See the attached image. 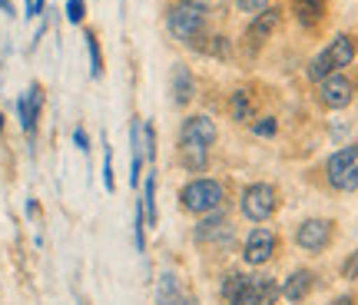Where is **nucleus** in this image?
<instances>
[{
  "instance_id": "1",
  "label": "nucleus",
  "mask_w": 358,
  "mask_h": 305,
  "mask_svg": "<svg viewBox=\"0 0 358 305\" xmlns=\"http://www.w3.org/2000/svg\"><path fill=\"white\" fill-rule=\"evenodd\" d=\"M206 17L209 7L203 0H176L166 13V27L179 43L196 47V40H206Z\"/></svg>"
},
{
  "instance_id": "2",
  "label": "nucleus",
  "mask_w": 358,
  "mask_h": 305,
  "mask_svg": "<svg viewBox=\"0 0 358 305\" xmlns=\"http://www.w3.org/2000/svg\"><path fill=\"white\" fill-rule=\"evenodd\" d=\"M226 186L213 176H192L182 190H179V206L192 213V216H209L226 206Z\"/></svg>"
},
{
  "instance_id": "3",
  "label": "nucleus",
  "mask_w": 358,
  "mask_h": 305,
  "mask_svg": "<svg viewBox=\"0 0 358 305\" xmlns=\"http://www.w3.org/2000/svg\"><path fill=\"white\" fill-rule=\"evenodd\" d=\"M355 53H358V43L352 34H335L332 43L312 57V64H308V80L319 83V80H325L329 73H338L342 66H348L355 60Z\"/></svg>"
},
{
  "instance_id": "4",
  "label": "nucleus",
  "mask_w": 358,
  "mask_h": 305,
  "mask_svg": "<svg viewBox=\"0 0 358 305\" xmlns=\"http://www.w3.org/2000/svg\"><path fill=\"white\" fill-rule=\"evenodd\" d=\"M325 179L329 186L338 192H355L358 190V143H348L342 150H335L325 163Z\"/></svg>"
},
{
  "instance_id": "5",
  "label": "nucleus",
  "mask_w": 358,
  "mask_h": 305,
  "mask_svg": "<svg viewBox=\"0 0 358 305\" xmlns=\"http://www.w3.org/2000/svg\"><path fill=\"white\" fill-rule=\"evenodd\" d=\"M239 209L249 222H266V219L275 216L279 209V190L272 183H249L243 190V199H239Z\"/></svg>"
},
{
  "instance_id": "6",
  "label": "nucleus",
  "mask_w": 358,
  "mask_h": 305,
  "mask_svg": "<svg viewBox=\"0 0 358 305\" xmlns=\"http://www.w3.org/2000/svg\"><path fill=\"white\" fill-rule=\"evenodd\" d=\"M279 253V236L266 226H252L249 229V236L243 239V262L245 266H266L272 262Z\"/></svg>"
},
{
  "instance_id": "7",
  "label": "nucleus",
  "mask_w": 358,
  "mask_h": 305,
  "mask_svg": "<svg viewBox=\"0 0 358 305\" xmlns=\"http://www.w3.org/2000/svg\"><path fill=\"white\" fill-rule=\"evenodd\" d=\"M335 239V222L325 216H312L306 222H299L295 229V246L302 253H325Z\"/></svg>"
},
{
  "instance_id": "8",
  "label": "nucleus",
  "mask_w": 358,
  "mask_h": 305,
  "mask_svg": "<svg viewBox=\"0 0 358 305\" xmlns=\"http://www.w3.org/2000/svg\"><path fill=\"white\" fill-rule=\"evenodd\" d=\"M319 100L325 110H345L348 103L355 100V83L348 80V73H329L319 80Z\"/></svg>"
},
{
  "instance_id": "9",
  "label": "nucleus",
  "mask_w": 358,
  "mask_h": 305,
  "mask_svg": "<svg viewBox=\"0 0 358 305\" xmlns=\"http://www.w3.org/2000/svg\"><path fill=\"white\" fill-rule=\"evenodd\" d=\"M196 239L206 242V246H216V249H226V246H232V222H229V216H226L222 209L209 213V216H199Z\"/></svg>"
},
{
  "instance_id": "10",
  "label": "nucleus",
  "mask_w": 358,
  "mask_h": 305,
  "mask_svg": "<svg viewBox=\"0 0 358 305\" xmlns=\"http://www.w3.org/2000/svg\"><path fill=\"white\" fill-rule=\"evenodd\" d=\"M216 140H219V129L206 113H192L179 123V143H189V146H203V150H209Z\"/></svg>"
},
{
  "instance_id": "11",
  "label": "nucleus",
  "mask_w": 358,
  "mask_h": 305,
  "mask_svg": "<svg viewBox=\"0 0 358 305\" xmlns=\"http://www.w3.org/2000/svg\"><path fill=\"white\" fill-rule=\"evenodd\" d=\"M282 24V10L279 7H266L262 13L252 17V24L245 27V43H249V50H259L262 43H266Z\"/></svg>"
},
{
  "instance_id": "12",
  "label": "nucleus",
  "mask_w": 358,
  "mask_h": 305,
  "mask_svg": "<svg viewBox=\"0 0 358 305\" xmlns=\"http://www.w3.org/2000/svg\"><path fill=\"white\" fill-rule=\"evenodd\" d=\"M279 299H282L279 282L272 279V276H249L245 292H243V302L239 305H275Z\"/></svg>"
},
{
  "instance_id": "13",
  "label": "nucleus",
  "mask_w": 358,
  "mask_h": 305,
  "mask_svg": "<svg viewBox=\"0 0 358 305\" xmlns=\"http://www.w3.org/2000/svg\"><path fill=\"white\" fill-rule=\"evenodd\" d=\"M315 289V272H308V269H295L289 279H282L279 292L285 302H306L308 295Z\"/></svg>"
},
{
  "instance_id": "14",
  "label": "nucleus",
  "mask_w": 358,
  "mask_h": 305,
  "mask_svg": "<svg viewBox=\"0 0 358 305\" xmlns=\"http://www.w3.org/2000/svg\"><path fill=\"white\" fill-rule=\"evenodd\" d=\"M40 106H43V90L34 83V87H30L24 97L17 100V116H20V127H24L27 133H34V129H37Z\"/></svg>"
},
{
  "instance_id": "15",
  "label": "nucleus",
  "mask_w": 358,
  "mask_h": 305,
  "mask_svg": "<svg viewBox=\"0 0 358 305\" xmlns=\"http://www.w3.org/2000/svg\"><path fill=\"white\" fill-rule=\"evenodd\" d=\"M169 90H173V103H176V106H186V103L196 97V83H192V73L186 64H173Z\"/></svg>"
},
{
  "instance_id": "16",
  "label": "nucleus",
  "mask_w": 358,
  "mask_h": 305,
  "mask_svg": "<svg viewBox=\"0 0 358 305\" xmlns=\"http://www.w3.org/2000/svg\"><path fill=\"white\" fill-rule=\"evenodd\" d=\"M256 93H249V90H236L229 93V116L236 123H256Z\"/></svg>"
},
{
  "instance_id": "17",
  "label": "nucleus",
  "mask_w": 358,
  "mask_h": 305,
  "mask_svg": "<svg viewBox=\"0 0 358 305\" xmlns=\"http://www.w3.org/2000/svg\"><path fill=\"white\" fill-rule=\"evenodd\" d=\"M245 282H249V276L239 272V269L226 272V276H222V285H219V302L222 305H239L243 302V292H245Z\"/></svg>"
},
{
  "instance_id": "18",
  "label": "nucleus",
  "mask_w": 358,
  "mask_h": 305,
  "mask_svg": "<svg viewBox=\"0 0 358 305\" xmlns=\"http://www.w3.org/2000/svg\"><path fill=\"white\" fill-rule=\"evenodd\" d=\"M292 10L302 27H319L329 10V0H292Z\"/></svg>"
},
{
  "instance_id": "19",
  "label": "nucleus",
  "mask_w": 358,
  "mask_h": 305,
  "mask_svg": "<svg viewBox=\"0 0 358 305\" xmlns=\"http://www.w3.org/2000/svg\"><path fill=\"white\" fill-rule=\"evenodd\" d=\"M179 163H182V169H189V173H206V166H209V150L189 146V143H179Z\"/></svg>"
},
{
  "instance_id": "20",
  "label": "nucleus",
  "mask_w": 358,
  "mask_h": 305,
  "mask_svg": "<svg viewBox=\"0 0 358 305\" xmlns=\"http://www.w3.org/2000/svg\"><path fill=\"white\" fill-rule=\"evenodd\" d=\"M156 302L159 305H182V289H179V279L173 276V272H163V276H159Z\"/></svg>"
},
{
  "instance_id": "21",
  "label": "nucleus",
  "mask_w": 358,
  "mask_h": 305,
  "mask_svg": "<svg viewBox=\"0 0 358 305\" xmlns=\"http://www.w3.org/2000/svg\"><path fill=\"white\" fill-rule=\"evenodd\" d=\"M203 53H209V57H216V60H229V37H222V34H216V37H206L203 43Z\"/></svg>"
},
{
  "instance_id": "22",
  "label": "nucleus",
  "mask_w": 358,
  "mask_h": 305,
  "mask_svg": "<svg viewBox=\"0 0 358 305\" xmlns=\"http://www.w3.org/2000/svg\"><path fill=\"white\" fill-rule=\"evenodd\" d=\"M143 213H146V222L150 226H156V176L150 173V179H146V192H143Z\"/></svg>"
},
{
  "instance_id": "23",
  "label": "nucleus",
  "mask_w": 358,
  "mask_h": 305,
  "mask_svg": "<svg viewBox=\"0 0 358 305\" xmlns=\"http://www.w3.org/2000/svg\"><path fill=\"white\" fill-rule=\"evenodd\" d=\"M87 50H90V73L100 76L103 73V57H100V43H96V34L87 30Z\"/></svg>"
},
{
  "instance_id": "24",
  "label": "nucleus",
  "mask_w": 358,
  "mask_h": 305,
  "mask_svg": "<svg viewBox=\"0 0 358 305\" xmlns=\"http://www.w3.org/2000/svg\"><path fill=\"white\" fill-rule=\"evenodd\" d=\"M83 17H87V3L83 0H66V20L70 24H83Z\"/></svg>"
},
{
  "instance_id": "25",
  "label": "nucleus",
  "mask_w": 358,
  "mask_h": 305,
  "mask_svg": "<svg viewBox=\"0 0 358 305\" xmlns=\"http://www.w3.org/2000/svg\"><path fill=\"white\" fill-rule=\"evenodd\" d=\"M275 129H279L275 116H262L259 123H252V133H256V136H275Z\"/></svg>"
},
{
  "instance_id": "26",
  "label": "nucleus",
  "mask_w": 358,
  "mask_h": 305,
  "mask_svg": "<svg viewBox=\"0 0 358 305\" xmlns=\"http://www.w3.org/2000/svg\"><path fill=\"white\" fill-rule=\"evenodd\" d=\"M342 279H348V282L358 279V249L355 253H348V259L342 262Z\"/></svg>"
},
{
  "instance_id": "27",
  "label": "nucleus",
  "mask_w": 358,
  "mask_h": 305,
  "mask_svg": "<svg viewBox=\"0 0 358 305\" xmlns=\"http://www.w3.org/2000/svg\"><path fill=\"white\" fill-rule=\"evenodd\" d=\"M236 7L243 13H252V17H256V13H262L268 7V0H236Z\"/></svg>"
},
{
  "instance_id": "28",
  "label": "nucleus",
  "mask_w": 358,
  "mask_h": 305,
  "mask_svg": "<svg viewBox=\"0 0 358 305\" xmlns=\"http://www.w3.org/2000/svg\"><path fill=\"white\" fill-rule=\"evenodd\" d=\"M103 183H106V190H113V152L106 150V156H103Z\"/></svg>"
},
{
  "instance_id": "29",
  "label": "nucleus",
  "mask_w": 358,
  "mask_h": 305,
  "mask_svg": "<svg viewBox=\"0 0 358 305\" xmlns=\"http://www.w3.org/2000/svg\"><path fill=\"white\" fill-rule=\"evenodd\" d=\"M43 3H47V0H27V17H40V13H43Z\"/></svg>"
},
{
  "instance_id": "30",
  "label": "nucleus",
  "mask_w": 358,
  "mask_h": 305,
  "mask_svg": "<svg viewBox=\"0 0 358 305\" xmlns=\"http://www.w3.org/2000/svg\"><path fill=\"white\" fill-rule=\"evenodd\" d=\"M73 140H77V146H80L83 152L90 150V140H87V133H83V129H77V133H73Z\"/></svg>"
},
{
  "instance_id": "31",
  "label": "nucleus",
  "mask_w": 358,
  "mask_h": 305,
  "mask_svg": "<svg viewBox=\"0 0 358 305\" xmlns=\"http://www.w3.org/2000/svg\"><path fill=\"white\" fill-rule=\"evenodd\" d=\"M329 305H355V299H352V295H335Z\"/></svg>"
},
{
  "instance_id": "32",
  "label": "nucleus",
  "mask_w": 358,
  "mask_h": 305,
  "mask_svg": "<svg viewBox=\"0 0 358 305\" xmlns=\"http://www.w3.org/2000/svg\"><path fill=\"white\" fill-rule=\"evenodd\" d=\"M0 7H3V10H7V13H13V7H10V0H0Z\"/></svg>"
},
{
  "instance_id": "33",
  "label": "nucleus",
  "mask_w": 358,
  "mask_h": 305,
  "mask_svg": "<svg viewBox=\"0 0 358 305\" xmlns=\"http://www.w3.org/2000/svg\"><path fill=\"white\" fill-rule=\"evenodd\" d=\"M0 129H3V113H0Z\"/></svg>"
}]
</instances>
